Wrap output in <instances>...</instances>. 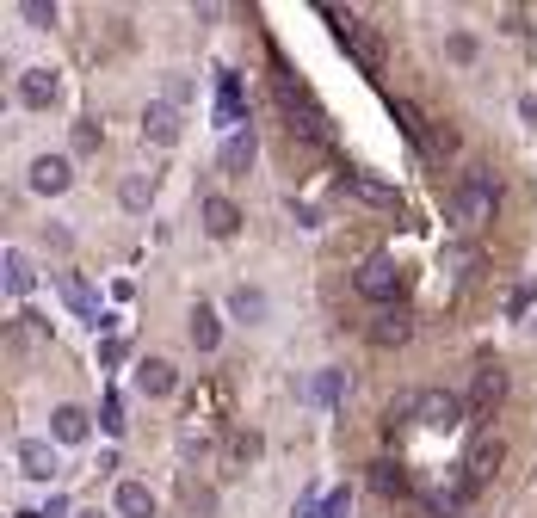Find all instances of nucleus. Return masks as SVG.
Segmentation results:
<instances>
[{"instance_id": "26", "label": "nucleus", "mask_w": 537, "mask_h": 518, "mask_svg": "<svg viewBox=\"0 0 537 518\" xmlns=\"http://www.w3.org/2000/svg\"><path fill=\"white\" fill-rule=\"evenodd\" d=\"M408 333H414V327H408V315L396 309V315H377V327H371V340H377V346H402Z\"/></svg>"}, {"instance_id": "33", "label": "nucleus", "mask_w": 537, "mask_h": 518, "mask_svg": "<svg viewBox=\"0 0 537 518\" xmlns=\"http://www.w3.org/2000/svg\"><path fill=\"white\" fill-rule=\"evenodd\" d=\"M531 303H537V284H519V290L507 296V315H525Z\"/></svg>"}, {"instance_id": "11", "label": "nucleus", "mask_w": 537, "mask_h": 518, "mask_svg": "<svg viewBox=\"0 0 537 518\" xmlns=\"http://www.w3.org/2000/svg\"><path fill=\"white\" fill-rule=\"evenodd\" d=\"M68 179H75V167H68L62 155H44V161H31V192H38V198H56V192H68Z\"/></svg>"}, {"instance_id": "38", "label": "nucleus", "mask_w": 537, "mask_h": 518, "mask_svg": "<svg viewBox=\"0 0 537 518\" xmlns=\"http://www.w3.org/2000/svg\"><path fill=\"white\" fill-rule=\"evenodd\" d=\"M519 118H525V124H537V93H525V99H519Z\"/></svg>"}, {"instance_id": "10", "label": "nucleus", "mask_w": 537, "mask_h": 518, "mask_svg": "<svg viewBox=\"0 0 537 518\" xmlns=\"http://www.w3.org/2000/svg\"><path fill=\"white\" fill-rule=\"evenodd\" d=\"M340 185H346L358 204H371V210H396V216H402V192H396V185H377V179H365V173H346Z\"/></svg>"}, {"instance_id": "16", "label": "nucleus", "mask_w": 537, "mask_h": 518, "mask_svg": "<svg viewBox=\"0 0 537 518\" xmlns=\"http://www.w3.org/2000/svg\"><path fill=\"white\" fill-rule=\"evenodd\" d=\"M254 155H260V136H254V124H247V130H235L229 142H223V173H247V167H254Z\"/></svg>"}, {"instance_id": "1", "label": "nucleus", "mask_w": 537, "mask_h": 518, "mask_svg": "<svg viewBox=\"0 0 537 518\" xmlns=\"http://www.w3.org/2000/svg\"><path fill=\"white\" fill-rule=\"evenodd\" d=\"M272 93H278V111H284V124H291V136H303V142H315V148L334 142L328 111L315 105V93L291 74V62H284V56H272Z\"/></svg>"}, {"instance_id": "32", "label": "nucleus", "mask_w": 537, "mask_h": 518, "mask_svg": "<svg viewBox=\"0 0 537 518\" xmlns=\"http://www.w3.org/2000/svg\"><path fill=\"white\" fill-rule=\"evenodd\" d=\"M93 148H99V124L81 118V124H75V155H93Z\"/></svg>"}, {"instance_id": "36", "label": "nucleus", "mask_w": 537, "mask_h": 518, "mask_svg": "<svg viewBox=\"0 0 537 518\" xmlns=\"http://www.w3.org/2000/svg\"><path fill=\"white\" fill-rule=\"evenodd\" d=\"M99 364H124V340H99Z\"/></svg>"}, {"instance_id": "8", "label": "nucleus", "mask_w": 537, "mask_h": 518, "mask_svg": "<svg viewBox=\"0 0 537 518\" xmlns=\"http://www.w3.org/2000/svg\"><path fill=\"white\" fill-rule=\"evenodd\" d=\"M217 124L235 136L247 130V99H241V74L235 68H217Z\"/></svg>"}, {"instance_id": "39", "label": "nucleus", "mask_w": 537, "mask_h": 518, "mask_svg": "<svg viewBox=\"0 0 537 518\" xmlns=\"http://www.w3.org/2000/svg\"><path fill=\"white\" fill-rule=\"evenodd\" d=\"M81 518H105V512H81Z\"/></svg>"}, {"instance_id": "6", "label": "nucleus", "mask_w": 537, "mask_h": 518, "mask_svg": "<svg viewBox=\"0 0 537 518\" xmlns=\"http://www.w3.org/2000/svg\"><path fill=\"white\" fill-rule=\"evenodd\" d=\"M352 284H358V296H371V303H389V296L402 290V266L377 253V259H365V266H358V278H352Z\"/></svg>"}, {"instance_id": "3", "label": "nucleus", "mask_w": 537, "mask_h": 518, "mask_svg": "<svg viewBox=\"0 0 537 518\" xmlns=\"http://www.w3.org/2000/svg\"><path fill=\"white\" fill-rule=\"evenodd\" d=\"M328 19H334V37L346 44V56L365 68V74H383V37L358 19V13H334V7H328Z\"/></svg>"}, {"instance_id": "9", "label": "nucleus", "mask_w": 537, "mask_h": 518, "mask_svg": "<svg viewBox=\"0 0 537 518\" xmlns=\"http://www.w3.org/2000/svg\"><path fill=\"white\" fill-rule=\"evenodd\" d=\"M19 475L25 481H56L62 475V457L50 451L44 438H19Z\"/></svg>"}, {"instance_id": "25", "label": "nucleus", "mask_w": 537, "mask_h": 518, "mask_svg": "<svg viewBox=\"0 0 537 518\" xmlns=\"http://www.w3.org/2000/svg\"><path fill=\"white\" fill-rule=\"evenodd\" d=\"M31 284H38V272H31V259L19 247H7V290L13 296H31Z\"/></svg>"}, {"instance_id": "34", "label": "nucleus", "mask_w": 537, "mask_h": 518, "mask_svg": "<svg viewBox=\"0 0 537 518\" xmlns=\"http://www.w3.org/2000/svg\"><path fill=\"white\" fill-rule=\"evenodd\" d=\"M254 457H260V438L241 432V438H235V463H254Z\"/></svg>"}, {"instance_id": "14", "label": "nucleus", "mask_w": 537, "mask_h": 518, "mask_svg": "<svg viewBox=\"0 0 537 518\" xmlns=\"http://www.w3.org/2000/svg\"><path fill=\"white\" fill-rule=\"evenodd\" d=\"M56 93H62V81H56L50 68H25V74H19V99H25L31 111H44V105H56Z\"/></svg>"}, {"instance_id": "24", "label": "nucleus", "mask_w": 537, "mask_h": 518, "mask_svg": "<svg viewBox=\"0 0 537 518\" xmlns=\"http://www.w3.org/2000/svg\"><path fill=\"white\" fill-rule=\"evenodd\" d=\"M476 407H488V401H500V395H507V370H500V364H482L476 370Z\"/></svg>"}, {"instance_id": "28", "label": "nucleus", "mask_w": 537, "mask_h": 518, "mask_svg": "<svg viewBox=\"0 0 537 518\" xmlns=\"http://www.w3.org/2000/svg\"><path fill=\"white\" fill-rule=\"evenodd\" d=\"M19 13H25L31 25H38V31H50V25H56V7H50V0H19Z\"/></svg>"}, {"instance_id": "23", "label": "nucleus", "mask_w": 537, "mask_h": 518, "mask_svg": "<svg viewBox=\"0 0 537 518\" xmlns=\"http://www.w3.org/2000/svg\"><path fill=\"white\" fill-rule=\"evenodd\" d=\"M303 395H309L315 407H334V401L346 395V370H321V377H315V383H309Z\"/></svg>"}, {"instance_id": "12", "label": "nucleus", "mask_w": 537, "mask_h": 518, "mask_svg": "<svg viewBox=\"0 0 537 518\" xmlns=\"http://www.w3.org/2000/svg\"><path fill=\"white\" fill-rule=\"evenodd\" d=\"M198 216H204V229L217 235V241H229V235L241 229V210H235V198H223V192H210V198L198 204Z\"/></svg>"}, {"instance_id": "18", "label": "nucleus", "mask_w": 537, "mask_h": 518, "mask_svg": "<svg viewBox=\"0 0 537 518\" xmlns=\"http://www.w3.org/2000/svg\"><path fill=\"white\" fill-rule=\"evenodd\" d=\"M118 512H124V518H155L149 481H118Z\"/></svg>"}, {"instance_id": "37", "label": "nucleus", "mask_w": 537, "mask_h": 518, "mask_svg": "<svg viewBox=\"0 0 537 518\" xmlns=\"http://www.w3.org/2000/svg\"><path fill=\"white\" fill-rule=\"evenodd\" d=\"M44 518H68V494H50L44 500Z\"/></svg>"}, {"instance_id": "20", "label": "nucleus", "mask_w": 537, "mask_h": 518, "mask_svg": "<svg viewBox=\"0 0 537 518\" xmlns=\"http://www.w3.org/2000/svg\"><path fill=\"white\" fill-rule=\"evenodd\" d=\"M50 432H56V444H81L87 438V407H56Z\"/></svg>"}, {"instance_id": "19", "label": "nucleus", "mask_w": 537, "mask_h": 518, "mask_svg": "<svg viewBox=\"0 0 537 518\" xmlns=\"http://www.w3.org/2000/svg\"><path fill=\"white\" fill-rule=\"evenodd\" d=\"M192 346H198V352H217V346H223V321H217V309H204V303L192 309Z\"/></svg>"}, {"instance_id": "15", "label": "nucleus", "mask_w": 537, "mask_h": 518, "mask_svg": "<svg viewBox=\"0 0 537 518\" xmlns=\"http://www.w3.org/2000/svg\"><path fill=\"white\" fill-rule=\"evenodd\" d=\"M56 290L68 296V309H75V315H81V321H87V327L99 333V321H105V315H99V303H93V290H87V284H81L75 272H56Z\"/></svg>"}, {"instance_id": "17", "label": "nucleus", "mask_w": 537, "mask_h": 518, "mask_svg": "<svg viewBox=\"0 0 537 518\" xmlns=\"http://www.w3.org/2000/svg\"><path fill=\"white\" fill-rule=\"evenodd\" d=\"M173 383H179V377H173L167 358H142V364H136V389H142V395H173Z\"/></svg>"}, {"instance_id": "22", "label": "nucleus", "mask_w": 537, "mask_h": 518, "mask_svg": "<svg viewBox=\"0 0 537 518\" xmlns=\"http://www.w3.org/2000/svg\"><path fill=\"white\" fill-rule=\"evenodd\" d=\"M494 463H500V438H482V444H476V451H470V457H463V469H470V481H476V488H482V481L494 475Z\"/></svg>"}, {"instance_id": "7", "label": "nucleus", "mask_w": 537, "mask_h": 518, "mask_svg": "<svg viewBox=\"0 0 537 518\" xmlns=\"http://www.w3.org/2000/svg\"><path fill=\"white\" fill-rule=\"evenodd\" d=\"M389 118H396V124H402V136H408V142L420 148V155H426V161H433V155H439V136H433V124H426V111H420L414 99H389Z\"/></svg>"}, {"instance_id": "35", "label": "nucleus", "mask_w": 537, "mask_h": 518, "mask_svg": "<svg viewBox=\"0 0 537 518\" xmlns=\"http://www.w3.org/2000/svg\"><path fill=\"white\" fill-rule=\"evenodd\" d=\"M192 99V81H186V74H173V81H167V105H186Z\"/></svg>"}, {"instance_id": "4", "label": "nucleus", "mask_w": 537, "mask_h": 518, "mask_svg": "<svg viewBox=\"0 0 537 518\" xmlns=\"http://www.w3.org/2000/svg\"><path fill=\"white\" fill-rule=\"evenodd\" d=\"M414 426H426V432L463 426V401H457L451 389H420V395H414Z\"/></svg>"}, {"instance_id": "5", "label": "nucleus", "mask_w": 537, "mask_h": 518, "mask_svg": "<svg viewBox=\"0 0 537 518\" xmlns=\"http://www.w3.org/2000/svg\"><path fill=\"white\" fill-rule=\"evenodd\" d=\"M470 494H476V481H470V469L457 463V469H451V475L439 481V488L426 494V512H433V518H457L463 506H470Z\"/></svg>"}, {"instance_id": "31", "label": "nucleus", "mask_w": 537, "mask_h": 518, "mask_svg": "<svg viewBox=\"0 0 537 518\" xmlns=\"http://www.w3.org/2000/svg\"><path fill=\"white\" fill-rule=\"evenodd\" d=\"M99 426L112 432V438L124 432V401H118V395H105V407H99Z\"/></svg>"}, {"instance_id": "27", "label": "nucleus", "mask_w": 537, "mask_h": 518, "mask_svg": "<svg viewBox=\"0 0 537 518\" xmlns=\"http://www.w3.org/2000/svg\"><path fill=\"white\" fill-rule=\"evenodd\" d=\"M371 481H377V494H408L402 463H377V469H371Z\"/></svg>"}, {"instance_id": "21", "label": "nucleus", "mask_w": 537, "mask_h": 518, "mask_svg": "<svg viewBox=\"0 0 537 518\" xmlns=\"http://www.w3.org/2000/svg\"><path fill=\"white\" fill-rule=\"evenodd\" d=\"M229 315H235V321H266V290L235 284V290H229Z\"/></svg>"}, {"instance_id": "30", "label": "nucleus", "mask_w": 537, "mask_h": 518, "mask_svg": "<svg viewBox=\"0 0 537 518\" xmlns=\"http://www.w3.org/2000/svg\"><path fill=\"white\" fill-rule=\"evenodd\" d=\"M445 50H451V62H476V37H470V31H451Z\"/></svg>"}, {"instance_id": "29", "label": "nucleus", "mask_w": 537, "mask_h": 518, "mask_svg": "<svg viewBox=\"0 0 537 518\" xmlns=\"http://www.w3.org/2000/svg\"><path fill=\"white\" fill-rule=\"evenodd\" d=\"M149 198H155V179H142V173H136V179H124V204H130V210H142Z\"/></svg>"}, {"instance_id": "13", "label": "nucleus", "mask_w": 537, "mask_h": 518, "mask_svg": "<svg viewBox=\"0 0 537 518\" xmlns=\"http://www.w3.org/2000/svg\"><path fill=\"white\" fill-rule=\"evenodd\" d=\"M142 136H155L161 148H173V142H179V105L149 99V111H142Z\"/></svg>"}, {"instance_id": "2", "label": "nucleus", "mask_w": 537, "mask_h": 518, "mask_svg": "<svg viewBox=\"0 0 537 518\" xmlns=\"http://www.w3.org/2000/svg\"><path fill=\"white\" fill-rule=\"evenodd\" d=\"M494 204H500V185H494L488 167H463L457 185H451V198H445L457 229H482V222H494Z\"/></svg>"}]
</instances>
